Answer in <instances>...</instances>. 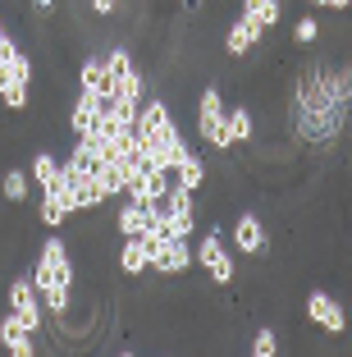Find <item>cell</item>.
<instances>
[{
  "label": "cell",
  "mask_w": 352,
  "mask_h": 357,
  "mask_svg": "<svg viewBox=\"0 0 352 357\" xmlns=\"http://www.w3.org/2000/svg\"><path fill=\"white\" fill-rule=\"evenodd\" d=\"M0 105H5V110H23V105H28V87L0 83Z\"/></svg>",
  "instance_id": "obj_22"
},
{
  "label": "cell",
  "mask_w": 352,
  "mask_h": 357,
  "mask_svg": "<svg viewBox=\"0 0 352 357\" xmlns=\"http://www.w3.org/2000/svg\"><path fill=\"white\" fill-rule=\"evenodd\" d=\"M32 10H42V14H55V0H32Z\"/></svg>",
  "instance_id": "obj_25"
},
{
  "label": "cell",
  "mask_w": 352,
  "mask_h": 357,
  "mask_svg": "<svg viewBox=\"0 0 352 357\" xmlns=\"http://www.w3.org/2000/svg\"><path fill=\"white\" fill-rule=\"evenodd\" d=\"M78 87H87V92H114L110 69H105V55H87V60H83V69H78Z\"/></svg>",
  "instance_id": "obj_11"
},
{
  "label": "cell",
  "mask_w": 352,
  "mask_h": 357,
  "mask_svg": "<svg viewBox=\"0 0 352 357\" xmlns=\"http://www.w3.org/2000/svg\"><path fill=\"white\" fill-rule=\"evenodd\" d=\"M229 238H234V248L247 257L266 252V225L257 220V211H243L238 220H234V229H229Z\"/></svg>",
  "instance_id": "obj_8"
},
{
  "label": "cell",
  "mask_w": 352,
  "mask_h": 357,
  "mask_svg": "<svg viewBox=\"0 0 352 357\" xmlns=\"http://www.w3.org/2000/svg\"><path fill=\"white\" fill-rule=\"evenodd\" d=\"M307 321H316V326L330 330V335H343V330H348V312H343V303L330 298L325 289H311V294H307Z\"/></svg>",
  "instance_id": "obj_5"
},
{
  "label": "cell",
  "mask_w": 352,
  "mask_h": 357,
  "mask_svg": "<svg viewBox=\"0 0 352 357\" xmlns=\"http://www.w3.org/2000/svg\"><path fill=\"white\" fill-rule=\"evenodd\" d=\"M257 137V119H252L247 105H234L229 110V142H252Z\"/></svg>",
  "instance_id": "obj_17"
},
{
  "label": "cell",
  "mask_w": 352,
  "mask_h": 357,
  "mask_svg": "<svg viewBox=\"0 0 352 357\" xmlns=\"http://www.w3.org/2000/svg\"><path fill=\"white\" fill-rule=\"evenodd\" d=\"M275 353H280V335L270 326H261L257 335H252V357H275Z\"/></svg>",
  "instance_id": "obj_20"
},
{
  "label": "cell",
  "mask_w": 352,
  "mask_h": 357,
  "mask_svg": "<svg viewBox=\"0 0 352 357\" xmlns=\"http://www.w3.org/2000/svg\"><path fill=\"white\" fill-rule=\"evenodd\" d=\"M316 37H321V19H316V14H302V19L293 23V42H298V46H311Z\"/></svg>",
  "instance_id": "obj_21"
},
{
  "label": "cell",
  "mask_w": 352,
  "mask_h": 357,
  "mask_svg": "<svg viewBox=\"0 0 352 357\" xmlns=\"http://www.w3.org/2000/svg\"><path fill=\"white\" fill-rule=\"evenodd\" d=\"M119 271H124V275H146V271H151L142 238H124V243H119Z\"/></svg>",
  "instance_id": "obj_12"
},
{
  "label": "cell",
  "mask_w": 352,
  "mask_h": 357,
  "mask_svg": "<svg viewBox=\"0 0 352 357\" xmlns=\"http://www.w3.org/2000/svg\"><path fill=\"white\" fill-rule=\"evenodd\" d=\"M174 183H183V188L201 192V183H206V160H197L192 151H188V156L178 160V169H174Z\"/></svg>",
  "instance_id": "obj_16"
},
{
  "label": "cell",
  "mask_w": 352,
  "mask_h": 357,
  "mask_svg": "<svg viewBox=\"0 0 352 357\" xmlns=\"http://www.w3.org/2000/svg\"><path fill=\"white\" fill-rule=\"evenodd\" d=\"M261 37H266V28H261L252 14H238V19L229 23V32H224V51L234 55V60H243V55H252L261 46Z\"/></svg>",
  "instance_id": "obj_6"
},
{
  "label": "cell",
  "mask_w": 352,
  "mask_h": 357,
  "mask_svg": "<svg viewBox=\"0 0 352 357\" xmlns=\"http://www.w3.org/2000/svg\"><path fill=\"white\" fill-rule=\"evenodd\" d=\"M151 225H155V220H151V211H146L142 202H124V206L114 211V229L124 234V238H142Z\"/></svg>",
  "instance_id": "obj_10"
},
{
  "label": "cell",
  "mask_w": 352,
  "mask_h": 357,
  "mask_svg": "<svg viewBox=\"0 0 352 357\" xmlns=\"http://www.w3.org/2000/svg\"><path fill=\"white\" fill-rule=\"evenodd\" d=\"M192 261L206 266L215 284H229V280H234V257H229V248L220 243V229L215 234H201V243L192 248Z\"/></svg>",
  "instance_id": "obj_4"
},
{
  "label": "cell",
  "mask_w": 352,
  "mask_h": 357,
  "mask_svg": "<svg viewBox=\"0 0 352 357\" xmlns=\"http://www.w3.org/2000/svg\"><path fill=\"white\" fill-rule=\"evenodd\" d=\"M0 344L10 348L14 357H32V353H37V335H32V330L23 326V321H19L14 312L0 316Z\"/></svg>",
  "instance_id": "obj_9"
},
{
  "label": "cell",
  "mask_w": 352,
  "mask_h": 357,
  "mask_svg": "<svg viewBox=\"0 0 352 357\" xmlns=\"http://www.w3.org/2000/svg\"><path fill=\"white\" fill-rule=\"evenodd\" d=\"M28 174L37 178V192H46V188H55V183H60V160H55L51 151H37V156H32V165H28Z\"/></svg>",
  "instance_id": "obj_13"
},
{
  "label": "cell",
  "mask_w": 352,
  "mask_h": 357,
  "mask_svg": "<svg viewBox=\"0 0 352 357\" xmlns=\"http://www.w3.org/2000/svg\"><path fill=\"white\" fill-rule=\"evenodd\" d=\"M316 10H352V0H311Z\"/></svg>",
  "instance_id": "obj_24"
},
{
  "label": "cell",
  "mask_w": 352,
  "mask_h": 357,
  "mask_svg": "<svg viewBox=\"0 0 352 357\" xmlns=\"http://www.w3.org/2000/svg\"><path fill=\"white\" fill-rule=\"evenodd\" d=\"M243 14H252V19L270 32L275 23L284 19V0H243Z\"/></svg>",
  "instance_id": "obj_15"
},
{
  "label": "cell",
  "mask_w": 352,
  "mask_h": 357,
  "mask_svg": "<svg viewBox=\"0 0 352 357\" xmlns=\"http://www.w3.org/2000/svg\"><path fill=\"white\" fill-rule=\"evenodd\" d=\"M114 10H119V0H92V14H101V19H110Z\"/></svg>",
  "instance_id": "obj_23"
},
{
  "label": "cell",
  "mask_w": 352,
  "mask_h": 357,
  "mask_svg": "<svg viewBox=\"0 0 352 357\" xmlns=\"http://www.w3.org/2000/svg\"><path fill=\"white\" fill-rule=\"evenodd\" d=\"M37 215H42L46 229H60V225L69 220V206H64L55 192H42V202H37Z\"/></svg>",
  "instance_id": "obj_19"
},
{
  "label": "cell",
  "mask_w": 352,
  "mask_h": 357,
  "mask_svg": "<svg viewBox=\"0 0 352 357\" xmlns=\"http://www.w3.org/2000/svg\"><path fill=\"white\" fill-rule=\"evenodd\" d=\"M0 83H19V87H28L32 83V60L23 51H14L10 60L0 64Z\"/></svg>",
  "instance_id": "obj_18"
},
{
  "label": "cell",
  "mask_w": 352,
  "mask_h": 357,
  "mask_svg": "<svg viewBox=\"0 0 352 357\" xmlns=\"http://www.w3.org/2000/svg\"><path fill=\"white\" fill-rule=\"evenodd\" d=\"M73 280H78V271H73V257H69V248H64V238H46L42 257L32 266L37 294H46V289H73Z\"/></svg>",
  "instance_id": "obj_1"
},
{
  "label": "cell",
  "mask_w": 352,
  "mask_h": 357,
  "mask_svg": "<svg viewBox=\"0 0 352 357\" xmlns=\"http://www.w3.org/2000/svg\"><path fill=\"white\" fill-rule=\"evenodd\" d=\"M197 133L206 147H229V110L220 101V87H201L197 96Z\"/></svg>",
  "instance_id": "obj_2"
},
{
  "label": "cell",
  "mask_w": 352,
  "mask_h": 357,
  "mask_svg": "<svg viewBox=\"0 0 352 357\" xmlns=\"http://www.w3.org/2000/svg\"><path fill=\"white\" fill-rule=\"evenodd\" d=\"M10 312L19 316V321L32 330V335H42V294H37L32 275H23V280L10 284Z\"/></svg>",
  "instance_id": "obj_3"
},
{
  "label": "cell",
  "mask_w": 352,
  "mask_h": 357,
  "mask_svg": "<svg viewBox=\"0 0 352 357\" xmlns=\"http://www.w3.org/2000/svg\"><path fill=\"white\" fill-rule=\"evenodd\" d=\"M188 266H192V248H188V238H165L160 248H155V257H151L155 275H183Z\"/></svg>",
  "instance_id": "obj_7"
},
{
  "label": "cell",
  "mask_w": 352,
  "mask_h": 357,
  "mask_svg": "<svg viewBox=\"0 0 352 357\" xmlns=\"http://www.w3.org/2000/svg\"><path fill=\"white\" fill-rule=\"evenodd\" d=\"M0 192H5V202H10V206L28 202V192H32V174H28V169H5V174H0Z\"/></svg>",
  "instance_id": "obj_14"
}]
</instances>
